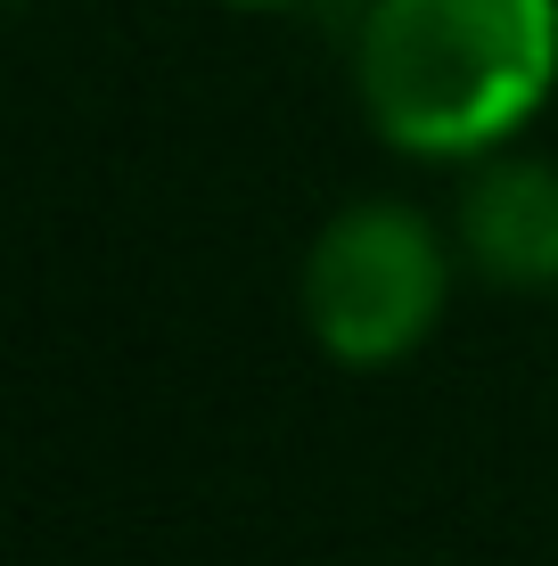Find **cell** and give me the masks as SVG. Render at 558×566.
Returning <instances> with one entry per match:
<instances>
[{
	"label": "cell",
	"instance_id": "cell-1",
	"mask_svg": "<svg viewBox=\"0 0 558 566\" xmlns=\"http://www.w3.org/2000/svg\"><path fill=\"white\" fill-rule=\"evenodd\" d=\"M354 83L402 156H485L558 91V0H378Z\"/></svg>",
	"mask_w": 558,
	"mask_h": 566
},
{
	"label": "cell",
	"instance_id": "cell-2",
	"mask_svg": "<svg viewBox=\"0 0 558 566\" xmlns=\"http://www.w3.org/2000/svg\"><path fill=\"white\" fill-rule=\"evenodd\" d=\"M452 263L411 206L361 198L304 255V328L345 369H387L435 337Z\"/></svg>",
	"mask_w": 558,
	"mask_h": 566
},
{
	"label": "cell",
	"instance_id": "cell-3",
	"mask_svg": "<svg viewBox=\"0 0 558 566\" xmlns=\"http://www.w3.org/2000/svg\"><path fill=\"white\" fill-rule=\"evenodd\" d=\"M460 239L493 287H558V165L509 156L476 172L460 206Z\"/></svg>",
	"mask_w": 558,
	"mask_h": 566
},
{
	"label": "cell",
	"instance_id": "cell-4",
	"mask_svg": "<svg viewBox=\"0 0 558 566\" xmlns=\"http://www.w3.org/2000/svg\"><path fill=\"white\" fill-rule=\"evenodd\" d=\"M246 9H263V0H246Z\"/></svg>",
	"mask_w": 558,
	"mask_h": 566
}]
</instances>
